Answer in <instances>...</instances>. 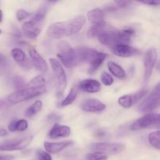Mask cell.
Wrapping results in <instances>:
<instances>
[{
	"label": "cell",
	"mask_w": 160,
	"mask_h": 160,
	"mask_svg": "<svg viewBox=\"0 0 160 160\" xmlns=\"http://www.w3.org/2000/svg\"><path fill=\"white\" fill-rule=\"evenodd\" d=\"M84 16H78L70 20L53 23L47 30V35L52 39H60L78 34L85 23Z\"/></svg>",
	"instance_id": "6da1fadb"
},
{
	"label": "cell",
	"mask_w": 160,
	"mask_h": 160,
	"mask_svg": "<svg viewBox=\"0 0 160 160\" xmlns=\"http://www.w3.org/2000/svg\"><path fill=\"white\" fill-rule=\"evenodd\" d=\"M59 52L57 53V57L59 62L62 64V67L67 68H72L78 65L77 61L75 50L72 48L71 45L65 41H61L56 44Z\"/></svg>",
	"instance_id": "7a4b0ae2"
},
{
	"label": "cell",
	"mask_w": 160,
	"mask_h": 160,
	"mask_svg": "<svg viewBox=\"0 0 160 160\" xmlns=\"http://www.w3.org/2000/svg\"><path fill=\"white\" fill-rule=\"evenodd\" d=\"M46 92V88H25L19 89L13 93L8 95L6 98V101L8 104L10 105L17 104L21 102L27 101L28 99H31L35 97L40 96L43 95Z\"/></svg>",
	"instance_id": "3957f363"
},
{
	"label": "cell",
	"mask_w": 160,
	"mask_h": 160,
	"mask_svg": "<svg viewBox=\"0 0 160 160\" xmlns=\"http://www.w3.org/2000/svg\"><path fill=\"white\" fill-rule=\"evenodd\" d=\"M49 62L52 69L53 73H54L55 78H56V93H57L58 96L60 97L63 95L67 85V75H66L65 70L57 59L50 58Z\"/></svg>",
	"instance_id": "277c9868"
},
{
	"label": "cell",
	"mask_w": 160,
	"mask_h": 160,
	"mask_svg": "<svg viewBox=\"0 0 160 160\" xmlns=\"http://www.w3.org/2000/svg\"><path fill=\"white\" fill-rule=\"evenodd\" d=\"M159 128V115L158 113L150 112L146 113L138 119L131 124V129L132 131L146 129V128Z\"/></svg>",
	"instance_id": "5b68a950"
},
{
	"label": "cell",
	"mask_w": 160,
	"mask_h": 160,
	"mask_svg": "<svg viewBox=\"0 0 160 160\" xmlns=\"http://www.w3.org/2000/svg\"><path fill=\"white\" fill-rule=\"evenodd\" d=\"M159 83H158L152 92L141 102L138 110L145 113L152 112L159 106Z\"/></svg>",
	"instance_id": "8992f818"
},
{
	"label": "cell",
	"mask_w": 160,
	"mask_h": 160,
	"mask_svg": "<svg viewBox=\"0 0 160 160\" xmlns=\"http://www.w3.org/2000/svg\"><path fill=\"white\" fill-rule=\"evenodd\" d=\"M90 148L94 152L103 153L105 155H117L124 150L125 145L122 143L114 142H100L94 143L90 146Z\"/></svg>",
	"instance_id": "52a82bcc"
},
{
	"label": "cell",
	"mask_w": 160,
	"mask_h": 160,
	"mask_svg": "<svg viewBox=\"0 0 160 160\" xmlns=\"http://www.w3.org/2000/svg\"><path fill=\"white\" fill-rule=\"evenodd\" d=\"M158 59V53L156 48H148L146 51L144 58V78L145 81H147L149 80L152 73L153 69L157 62Z\"/></svg>",
	"instance_id": "ba28073f"
},
{
	"label": "cell",
	"mask_w": 160,
	"mask_h": 160,
	"mask_svg": "<svg viewBox=\"0 0 160 160\" xmlns=\"http://www.w3.org/2000/svg\"><path fill=\"white\" fill-rule=\"evenodd\" d=\"M31 141H32V137H31V136H27V137L21 138L19 139L7 141V142H5L4 143L0 145V150L3 152L23 150L30 145Z\"/></svg>",
	"instance_id": "9c48e42d"
},
{
	"label": "cell",
	"mask_w": 160,
	"mask_h": 160,
	"mask_svg": "<svg viewBox=\"0 0 160 160\" xmlns=\"http://www.w3.org/2000/svg\"><path fill=\"white\" fill-rule=\"evenodd\" d=\"M117 32L118 31L112 27L106 25L97 38L102 45L112 48L114 45H117Z\"/></svg>",
	"instance_id": "30bf717a"
},
{
	"label": "cell",
	"mask_w": 160,
	"mask_h": 160,
	"mask_svg": "<svg viewBox=\"0 0 160 160\" xmlns=\"http://www.w3.org/2000/svg\"><path fill=\"white\" fill-rule=\"evenodd\" d=\"M82 110L88 112H100L106 109V106L96 98H88L84 100L81 105Z\"/></svg>",
	"instance_id": "8fae6325"
},
{
	"label": "cell",
	"mask_w": 160,
	"mask_h": 160,
	"mask_svg": "<svg viewBox=\"0 0 160 160\" xmlns=\"http://www.w3.org/2000/svg\"><path fill=\"white\" fill-rule=\"evenodd\" d=\"M29 55L31 57L32 65L42 73H45L48 70V64L45 59L39 54L38 52L34 48L29 49Z\"/></svg>",
	"instance_id": "7c38bea8"
},
{
	"label": "cell",
	"mask_w": 160,
	"mask_h": 160,
	"mask_svg": "<svg viewBox=\"0 0 160 160\" xmlns=\"http://www.w3.org/2000/svg\"><path fill=\"white\" fill-rule=\"evenodd\" d=\"M112 52L116 56L122 58L131 57L138 53V50L134 47H132L130 45H121V44H117L112 47Z\"/></svg>",
	"instance_id": "4fadbf2b"
},
{
	"label": "cell",
	"mask_w": 160,
	"mask_h": 160,
	"mask_svg": "<svg viewBox=\"0 0 160 160\" xmlns=\"http://www.w3.org/2000/svg\"><path fill=\"white\" fill-rule=\"evenodd\" d=\"M22 30L24 35L30 39H35L42 31L39 27V23L33 21L32 20L24 22L22 26Z\"/></svg>",
	"instance_id": "5bb4252c"
},
{
	"label": "cell",
	"mask_w": 160,
	"mask_h": 160,
	"mask_svg": "<svg viewBox=\"0 0 160 160\" xmlns=\"http://www.w3.org/2000/svg\"><path fill=\"white\" fill-rule=\"evenodd\" d=\"M108 55L106 53L102 52H98L97 50H95L93 55L91 57L90 60L88 63L89 64V68H88V73H93L98 70L100 67V66L104 62L105 59H106Z\"/></svg>",
	"instance_id": "9a60e30c"
},
{
	"label": "cell",
	"mask_w": 160,
	"mask_h": 160,
	"mask_svg": "<svg viewBox=\"0 0 160 160\" xmlns=\"http://www.w3.org/2000/svg\"><path fill=\"white\" fill-rule=\"evenodd\" d=\"M70 128L68 126L59 125L55 123L48 134V137L51 139H56L59 138L68 137L70 134Z\"/></svg>",
	"instance_id": "2e32d148"
},
{
	"label": "cell",
	"mask_w": 160,
	"mask_h": 160,
	"mask_svg": "<svg viewBox=\"0 0 160 160\" xmlns=\"http://www.w3.org/2000/svg\"><path fill=\"white\" fill-rule=\"evenodd\" d=\"M78 88L88 93H96L101 90L99 81L95 79L83 80L78 85Z\"/></svg>",
	"instance_id": "e0dca14e"
},
{
	"label": "cell",
	"mask_w": 160,
	"mask_h": 160,
	"mask_svg": "<svg viewBox=\"0 0 160 160\" xmlns=\"http://www.w3.org/2000/svg\"><path fill=\"white\" fill-rule=\"evenodd\" d=\"M73 144L72 141H64L61 142H44V148L46 150L48 153L51 154H56V153L60 152L61 151L66 148L67 147L70 146Z\"/></svg>",
	"instance_id": "ac0fdd59"
},
{
	"label": "cell",
	"mask_w": 160,
	"mask_h": 160,
	"mask_svg": "<svg viewBox=\"0 0 160 160\" xmlns=\"http://www.w3.org/2000/svg\"><path fill=\"white\" fill-rule=\"evenodd\" d=\"M135 34V31L132 28H125L117 32V44L129 45L131 42V38Z\"/></svg>",
	"instance_id": "d6986e66"
},
{
	"label": "cell",
	"mask_w": 160,
	"mask_h": 160,
	"mask_svg": "<svg viewBox=\"0 0 160 160\" xmlns=\"http://www.w3.org/2000/svg\"><path fill=\"white\" fill-rule=\"evenodd\" d=\"M87 17L91 23L98 24L104 22V11L99 8H95L88 12Z\"/></svg>",
	"instance_id": "ffe728a7"
},
{
	"label": "cell",
	"mask_w": 160,
	"mask_h": 160,
	"mask_svg": "<svg viewBox=\"0 0 160 160\" xmlns=\"http://www.w3.org/2000/svg\"><path fill=\"white\" fill-rule=\"evenodd\" d=\"M107 67L109 72L116 78H119V79H123L124 78H126V71L119 64L114 62H109L107 64Z\"/></svg>",
	"instance_id": "44dd1931"
},
{
	"label": "cell",
	"mask_w": 160,
	"mask_h": 160,
	"mask_svg": "<svg viewBox=\"0 0 160 160\" xmlns=\"http://www.w3.org/2000/svg\"><path fill=\"white\" fill-rule=\"evenodd\" d=\"M78 91H79V88L77 85H74L73 88H71L67 96L61 102V106L65 107V106H68L70 104H72L78 97Z\"/></svg>",
	"instance_id": "7402d4cb"
},
{
	"label": "cell",
	"mask_w": 160,
	"mask_h": 160,
	"mask_svg": "<svg viewBox=\"0 0 160 160\" xmlns=\"http://www.w3.org/2000/svg\"><path fill=\"white\" fill-rule=\"evenodd\" d=\"M10 54L12 58L13 59V60L15 61L16 62H17V63L20 64V65L24 63L27 61V59H27L26 54H25V52L21 49V48H12V49L11 50Z\"/></svg>",
	"instance_id": "603a6c76"
},
{
	"label": "cell",
	"mask_w": 160,
	"mask_h": 160,
	"mask_svg": "<svg viewBox=\"0 0 160 160\" xmlns=\"http://www.w3.org/2000/svg\"><path fill=\"white\" fill-rule=\"evenodd\" d=\"M42 106H43V103L40 100H38V101L34 102L32 105H31L26 109V111H25V116L27 117H33L35 114H37L39 111L42 110Z\"/></svg>",
	"instance_id": "cb8c5ba5"
},
{
	"label": "cell",
	"mask_w": 160,
	"mask_h": 160,
	"mask_svg": "<svg viewBox=\"0 0 160 160\" xmlns=\"http://www.w3.org/2000/svg\"><path fill=\"white\" fill-rule=\"evenodd\" d=\"M45 78L42 75H38L33 78L25 88H44L45 85Z\"/></svg>",
	"instance_id": "d4e9b609"
},
{
	"label": "cell",
	"mask_w": 160,
	"mask_h": 160,
	"mask_svg": "<svg viewBox=\"0 0 160 160\" xmlns=\"http://www.w3.org/2000/svg\"><path fill=\"white\" fill-rule=\"evenodd\" d=\"M47 12H48V9H47V6H41L40 9L33 15L31 20L33 21L36 22L37 23H40L45 20V16H46Z\"/></svg>",
	"instance_id": "484cf974"
},
{
	"label": "cell",
	"mask_w": 160,
	"mask_h": 160,
	"mask_svg": "<svg viewBox=\"0 0 160 160\" xmlns=\"http://www.w3.org/2000/svg\"><path fill=\"white\" fill-rule=\"evenodd\" d=\"M118 103L125 109H129L133 105H134L132 95H124L118 98Z\"/></svg>",
	"instance_id": "4316f807"
},
{
	"label": "cell",
	"mask_w": 160,
	"mask_h": 160,
	"mask_svg": "<svg viewBox=\"0 0 160 160\" xmlns=\"http://www.w3.org/2000/svg\"><path fill=\"white\" fill-rule=\"evenodd\" d=\"M106 25V23L105 22L101 23H98V24H94L89 28V30L88 31V37L92 38L97 37L98 35L100 32L102 31V30L105 28V26Z\"/></svg>",
	"instance_id": "83f0119b"
},
{
	"label": "cell",
	"mask_w": 160,
	"mask_h": 160,
	"mask_svg": "<svg viewBox=\"0 0 160 160\" xmlns=\"http://www.w3.org/2000/svg\"><path fill=\"white\" fill-rule=\"evenodd\" d=\"M159 137L160 132L159 131H154V132L150 133L148 135V142L150 145L157 150H159L160 148V143H159Z\"/></svg>",
	"instance_id": "f1b7e54d"
},
{
	"label": "cell",
	"mask_w": 160,
	"mask_h": 160,
	"mask_svg": "<svg viewBox=\"0 0 160 160\" xmlns=\"http://www.w3.org/2000/svg\"><path fill=\"white\" fill-rule=\"evenodd\" d=\"M87 160H107L108 156L103 153L98 152H93L87 154L86 156Z\"/></svg>",
	"instance_id": "f546056e"
},
{
	"label": "cell",
	"mask_w": 160,
	"mask_h": 160,
	"mask_svg": "<svg viewBox=\"0 0 160 160\" xmlns=\"http://www.w3.org/2000/svg\"><path fill=\"white\" fill-rule=\"evenodd\" d=\"M28 123L26 120L24 119H20V120H16L15 123V131H19V132H22L28 129Z\"/></svg>",
	"instance_id": "4dcf8cb0"
},
{
	"label": "cell",
	"mask_w": 160,
	"mask_h": 160,
	"mask_svg": "<svg viewBox=\"0 0 160 160\" xmlns=\"http://www.w3.org/2000/svg\"><path fill=\"white\" fill-rule=\"evenodd\" d=\"M101 81L104 85L110 86L113 84L114 80L110 73H107V72H102L101 75Z\"/></svg>",
	"instance_id": "1f68e13d"
},
{
	"label": "cell",
	"mask_w": 160,
	"mask_h": 160,
	"mask_svg": "<svg viewBox=\"0 0 160 160\" xmlns=\"http://www.w3.org/2000/svg\"><path fill=\"white\" fill-rule=\"evenodd\" d=\"M147 94H148V90L145 88L142 89V90L138 91V92H137L136 93L133 94L132 97H133V100H134V104L137 103L138 101H140L141 99H142V98H143Z\"/></svg>",
	"instance_id": "d6a6232c"
},
{
	"label": "cell",
	"mask_w": 160,
	"mask_h": 160,
	"mask_svg": "<svg viewBox=\"0 0 160 160\" xmlns=\"http://www.w3.org/2000/svg\"><path fill=\"white\" fill-rule=\"evenodd\" d=\"M36 156L38 160H52L49 153L44 150L38 149L36 152Z\"/></svg>",
	"instance_id": "836d02e7"
},
{
	"label": "cell",
	"mask_w": 160,
	"mask_h": 160,
	"mask_svg": "<svg viewBox=\"0 0 160 160\" xmlns=\"http://www.w3.org/2000/svg\"><path fill=\"white\" fill-rule=\"evenodd\" d=\"M30 13L27 10L23 9H20L17 11V19L19 21H23V20L29 17Z\"/></svg>",
	"instance_id": "e575fe53"
},
{
	"label": "cell",
	"mask_w": 160,
	"mask_h": 160,
	"mask_svg": "<svg viewBox=\"0 0 160 160\" xmlns=\"http://www.w3.org/2000/svg\"><path fill=\"white\" fill-rule=\"evenodd\" d=\"M142 3H144V4L148 5V6H159L160 4L159 1H156V0H150V1H142L141 2Z\"/></svg>",
	"instance_id": "d590c367"
},
{
	"label": "cell",
	"mask_w": 160,
	"mask_h": 160,
	"mask_svg": "<svg viewBox=\"0 0 160 160\" xmlns=\"http://www.w3.org/2000/svg\"><path fill=\"white\" fill-rule=\"evenodd\" d=\"M16 120H12V121L9 123V126H8V129L10 132H16L15 131V123H16Z\"/></svg>",
	"instance_id": "8d00e7d4"
},
{
	"label": "cell",
	"mask_w": 160,
	"mask_h": 160,
	"mask_svg": "<svg viewBox=\"0 0 160 160\" xmlns=\"http://www.w3.org/2000/svg\"><path fill=\"white\" fill-rule=\"evenodd\" d=\"M9 106V105L8 104L7 102L6 101V99H5V100H0V110H1V109H3L4 108L8 107Z\"/></svg>",
	"instance_id": "74e56055"
},
{
	"label": "cell",
	"mask_w": 160,
	"mask_h": 160,
	"mask_svg": "<svg viewBox=\"0 0 160 160\" xmlns=\"http://www.w3.org/2000/svg\"><path fill=\"white\" fill-rule=\"evenodd\" d=\"M6 62V58L4 55L0 53V65H4Z\"/></svg>",
	"instance_id": "f35d334b"
},
{
	"label": "cell",
	"mask_w": 160,
	"mask_h": 160,
	"mask_svg": "<svg viewBox=\"0 0 160 160\" xmlns=\"http://www.w3.org/2000/svg\"><path fill=\"white\" fill-rule=\"evenodd\" d=\"M12 156H0V160H12Z\"/></svg>",
	"instance_id": "ab89813d"
},
{
	"label": "cell",
	"mask_w": 160,
	"mask_h": 160,
	"mask_svg": "<svg viewBox=\"0 0 160 160\" xmlns=\"http://www.w3.org/2000/svg\"><path fill=\"white\" fill-rule=\"evenodd\" d=\"M8 134L7 131L4 128H0V136L1 137H4V136H6Z\"/></svg>",
	"instance_id": "60d3db41"
},
{
	"label": "cell",
	"mask_w": 160,
	"mask_h": 160,
	"mask_svg": "<svg viewBox=\"0 0 160 160\" xmlns=\"http://www.w3.org/2000/svg\"><path fill=\"white\" fill-rule=\"evenodd\" d=\"M2 21V10L0 9V23Z\"/></svg>",
	"instance_id": "b9f144b4"
},
{
	"label": "cell",
	"mask_w": 160,
	"mask_h": 160,
	"mask_svg": "<svg viewBox=\"0 0 160 160\" xmlns=\"http://www.w3.org/2000/svg\"><path fill=\"white\" fill-rule=\"evenodd\" d=\"M2 30H1V29H0V34H2Z\"/></svg>",
	"instance_id": "7bdbcfd3"
}]
</instances>
